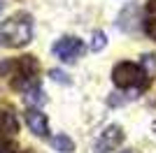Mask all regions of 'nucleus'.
<instances>
[{
	"mask_svg": "<svg viewBox=\"0 0 156 153\" xmlns=\"http://www.w3.org/2000/svg\"><path fill=\"white\" fill-rule=\"evenodd\" d=\"M154 72H156V58L151 53H147L142 58V63H130V60L117 63L114 70H112V81L121 90L142 93V90L149 88L151 79H154Z\"/></svg>",
	"mask_w": 156,
	"mask_h": 153,
	"instance_id": "obj_1",
	"label": "nucleus"
},
{
	"mask_svg": "<svg viewBox=\"0 0 156 153\" xmlns=\"http://www.w3.org/2000/svg\"><path fill=\"white\" fill-rule=\"evenodd\" d=\"M0 76H2L14 90L28 93L30 88L40 86V63H37L35 56L5 58V60L0 63Z\"/></svg>",
	"mask_w": 156,
	"mask_h": 153,
	"instance_id": "obj_2",
	"label": "nucleus"
},
{
	"mask_svg": "<svg viewBox=\"0 0 156 153\" xmlns=\"http://www.w3.org/2000/svg\"><path fill=\"white\" fill-rule=\"evenodd\" d=\"M33 39V16L28 12H14L0 23V46L21 49Z\"/></svg>",
	"mask_w": 156,
	"mask_h": 153,
	"instance_id": "obj_3",
	"label": "nucleus"
},
{
	"mask_svg": "<svg viewBox=\"0 0 156 153\" xmlns=\"http://www.w3.org/2000/svg\"><path fill=\"white\" fill-rule=\"evenodd\" d=\"M54 56L56 58H61L63 63H75L82 53L86 51V46H84V42L79 37H75V35H65V37H61L56 44H54Z\"/></svg>",
	"mask_w": 156,
	"mask_h": 153,
	"instance_id": "obj_4",
	"label": "nucleus"
},
{
	"mask_svg": "<svg viewBox=\"0 0 156 153\" xmlns=\"http://www.w3.org/2000/svg\"><path fill=\"white\" fill-rule=\"evenodd\" d=\"M121 144H124V130L119 125H107L100 132V137L96 139L93 151L96 153H112V151H117Z\"/></svg>",
	"mask_w": 156,
	"mask_h": 153,
	"instance_id": "obj_5",
	"label": "nucleus"
},
{
	"mask_svg": "<svg viewBox=\"0 0 156 153\" xmlns=\"http://www.w3.org/2000/svg\"><path fill=\"white\" fill-rule=\"evenodd\" d=\"M26 123L30 127L33 134H37V137H49V121H47V116L40 111L37 107H28L26 109Z\"/></svg>",
	"mask_w": 156,
	"mask_h": 153,
	"instance_id": "obj_6",
	"label": "nucleus"
},
{
	"mask_svg": "<svg viewBox=\"0 0 156 153\" xmlns=\"http://www.w3.org/2000/svg\"><path fill=\"white\" fill-rule=\"evenodd\" d=\"M0 132L2 134H16L19 132V118L9 107H0Z\"/></svg>",
	"mask_w": 156,
	"mask_h": 153,
	"instance_id": "obj_7",
	"label": "nucleus"
},
{
	"mask_svg": "<svg viewBox=\"0 0 156 153\" xmlns=\"http://www.w3.org/2000/svg\"><path fill=\"white\" fill-rule=\"evenodd\" d=\"M51 146L58 153H70V151H75V141L68 134H56V137H51Z\"/></svg>",
	"mask_w": 156,
	"mask_h": 153,
	"instance_id": "obj_8",
	"label": "nucleus"
},
{
	"mask_svg": "<svg viewBox=\"0 0 156 153\" xmlns=\"http://www.w3.org/2000/svg\"><path fill=\"white\" fill-rule=\"evenodd\" d=\"M23 100L28 102V107L44 104V93H42V88H40V86H35V88H30L28 93H23Z\"/></svg>",
	"mask_w": 156,
	"mask_h": 153,
	"instance_id": "obj_9",
	"label": "nucleus"
},
{
	"mask_svg": "<svg viewBox=\"0 0 156 153\" xmlns=\"http://www.w3.org/2000/svg\"><path fill=\"white\" fill-rule=\"evenodd\" d=\"M105 44H107V37H105V32H103V30H96V32L91 35V44H89V46H91V51H100Z\"/></svg>",
	"mask_w": 156,
	"mask_h": 153,
	"instance_id": "obj_10",
	"label": "nucleus"
},
{
	"mask_svg": "<svg viewBox=\"0 0 156 153\" xmlns=\"http://www.w3.org/2000/svg\"><path fill=\"white\" fill-rule=\"evenodd\" d=\"M0 153H19V146H16L12 139L0 137Z\"/></svg>",
	"mask_w": 156,
	"mask_h": 153,
	"instance_id": "obj_11",
	"label": "nucleus"
},
{
	"mask_svg": "<svg viewBox=\"0 0 156 153\" xmlns=\"http://www.w3.org/2000/svg\"><path fill=\"white\" fill-rule=\"evenodd\" d=\"M142 30H144V35H147L149 39H156V21H151V19H144Z\"/></svg>",
	"mask_w": 156,
	"mask_h": 153,
	"instance_id": "obj_12",
	"label": "nucleus"
},
{
	"mask_svg": "<svg viewBox=\"0 0 156 153\" xmlns=\"http://www.w3.org/2000/svg\"><path fill=\"white\" fill-rule=\"evenodd\" d=\"M144 19L156 21V0H147L144 2Z\"/></svg>",
	"mask_w": 156,
	"mask_h": 153,
	"instance_id": "obj_13",
	"label": "nucleus"
},
{
	"mask_svg": "<svg viewBox=\"0 0 156 153\" xmlns=\"http://www.w3.org/2000/svg\"><path fill=\"white\" fill-rule=\"evenodd\" d=\"M49 74H51V79H56V81H63V83H68V79H65V74H63V72H58V70H51Z\"/></svg>",
	"mask_w": 156,
	"mask_h": 153,
	"instance_id": "obj_14",
	"label": "nucleus"
},
{
	"mask_svg": "<svg viewBox=\"0 0 156 153\" xmlns=\"http://www.w3.org/2000/svg\"><path fill=\"white\" fill-rule=\"evenodd\" d=\"M121 153H137V151H133V148H126V151H121Z\"/></svg>",
	"mask_w": 156,
	"mask_h": 153,
	"instance_id": "obj_15",
	"label": "nucleus"
},
{
	"mask_svg": "<svg viewBox=\"0 0 156 153\" xmlns=\"http://www.w3.org/2000/svg\"><path fill=\"white\" fill-rule=\"evenodd\" d=\"M0 12H2V0H0Z\"/></svg>",
	"mask_w": 156,
	"mask_h": 153,
	"instance_id": "obj_16",
	"label": "nucleus"
},
{
	"mask_svg": "<svg viewBox=\"0 0 156 153\" xmlns=\"http://www.w3.org/2000/svg\"><path fill=\"white\" fill-rule=\"evenodd\" d=\"M154 130H156V121H154Z\"/></svg>",
	"mask_w": 156,
	"mask_h": 153,
	"instance_id": "obj_17",
	"label": "nucleus"
}]
</instances>
